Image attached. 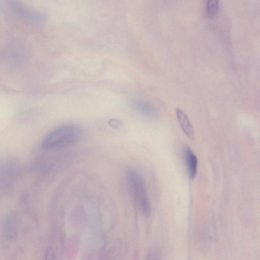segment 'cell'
I'll return each mask as SVG.
<instances>
[{
	"instance_id": "4",
	"label": "cell",
	"mask_w": 260,
	"mask_h": 260,
	"mask_svg": "<svg viewBox=\"0 0 260 260\" xmlns=\"http://www.w3.org/2000/svg\"><path fill=\"white\" fill-rule=\"evenodd\" d=\"M184 155L186 167L187 168L188 176L190 179H192L196 176L197 172V157L188 146H185L184 148Z\"/></svg>"
},
{
	"instance_id": "1",
	"label": "cell",
	"mask_w": 260,
	"mask_h": 260,
	"mask_svg": "<svg viewBox=\"0 0 260 260\" xmlns=\"http://www.w3.org/2000/svg\"><path fill=\"white\" fill-rule=\"evenodd\" d=\"M81 136L82 130L77 125L63 124L52 130L46 136L43 146L47 149L69 146L78 141Z\"/></svg>"
},
{
	"instance_id": "2",
	"label": "cell",
	"mask_w": 260,
	"mask_h": 260,
	"mask_svg": "<svg viewBox=\"0 0 260 260\" xmlns=\"http://www.w3.org/2000/svg\"><path fill=\"white\" fill-rule=\"evenodd\" d=\"M128 185L139 208L146 216H149L151 206L145 181L139 172L133 168L126 171Z\"/></svg>"
},
{
	"instance_id": "3",
	"label": "cell",
	"mask_w": 260,
	"mask_h": 260,
	"mask_svg": "<svg viewBox=\"0 0 260 260\" xmlns=\"http://www.w3.org/2000/svg\"><path fill=\"white\" fill-rule=\"evenodd\" d=\"M131 106L134 111L147 118H152L155 115L154 107L146 101L133 100L131 103Z\"/></svg>"
},
{
	"instance_id": "7",
	"label": "cell",
	"mask_w": 260,
	"mask_h": 260,
	"mask_svg": "<svg viewBox=\"0 0 260 260\" xmlns=\"http://www.w3.org/2000/svg\"><path fill=\"white\" fill-rule=\"evenodd\" d=\"M219 0H206V12L207 16L210 19L214 18L218 10Z\"/></svg>"
},
{
	"instance_id": "6",
	"label": "cell",
	"mask_w": 260,
	"mask_h": 260,
	"mask_svg": "<svg viewBox=\"0 0 260 260\" xmlns=\"http://www.w3.org/2000/svg\"><path fill=\"white\" fill-rule=\"evenodd\" d=\"M6 235L9 238L16 236L18 229V220L15 214L9 213L6 217L4 223Z\"/></svg>"
},
{
	"instance_id": "5",
	"label": "cell",
	"mask_w": 260,
	"mask_h": 260,
	"mask_svg": "<svg viewBox=\"0 0 260 260\" xmlns=\"http://www.w3.org/2000/svg\"><path fill=\"white\" fill-rule=\"evenodd\" d=\"M176 114L177 120L184 133L189 139H193L194 130L187 116L179 108L176 109Z\"/></svg>"
}]
</instances>
